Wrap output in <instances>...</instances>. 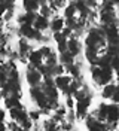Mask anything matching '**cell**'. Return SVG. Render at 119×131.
<instances>
[{
    "label": "cell",
    "instance_id": "obj_21",
    "mask_svg": "<svg viewBox=\"0 0 119 131\" xmlns=\"http://www.w3.org/2000/svg\"><path fill=\"white\" fill-rule=\"evenodd\" d=\"M12 8H15V0H0V16Z\"/></svg>",
    "mask_w": 119,
    "mask_h": 131
},
{
    "label": "cell",
    "instance_id": "obj_1",
    "mask_svg": "<svg viewBox=\"0 0 119 131\" xmlns=\"http://www.w3.org/2000/svg\"><path fill=\"white\" fill-rule=\"evenodd\" d=\"M85 58L88 60L89 66L95 64L98 57L106 54L107 42L103 30L100 25H91L85 30Z\"/></svg>",
    "mask_w": 119,
    "mask_h": 131
},
{
    "label": "cell",
    "instance_id": "obj_9",
    "mask_svg": "<svg viewBox=\"0 0 119 131\" xmlns=\"http://www.w3.org/2000/svg\"><path fill=\"white\" fill-rule=\"evenodd\" d=\"M118 119H119V107L115 103H107V113H106V124L112 130H118Z\"/></svg>",
    "mask_w": 119,
    "mask_h": 131
},
{
    "label": "cell",
    "instance_id": "obj_19",
    "mask_svg": "<svg viewBox=\"0 0 119 131\" xmlns=\"http://www.w3.org/2000/svg\"><path fill=\"white\" fill-rule=\"evenodd\" d=\"M34 16H36V14H33V12H21L19 15L16 16V23H18V25H21V24L33 25Z\"/></svg>",
    "mask_w": 119,
    "mask_h": 131
},
{
    "label": "cell",
    "instance_id": "obj_17",
    "mask_svg": "<svg viewBox=\"0 0 119 131\" xmlns=\"http://www.w3.org/2000/svg\"><path fill=\"white\" fill-rule=\"evenodd\" d=\"M63 67H64V73L67 72V74L71 76V78H79V76H82L80 63H78V61H73V63H70V64H67V66H63Z\"/></svg>",
    "mask_w": 119,
    "mask_h": 131
},
{
    "label": "cell",
    "instance_id": "obj_16",
    "mask_svg": "<svg viewBox=\"0 0 119 131\" xmlns=\"http://www.w3.org/2000/svg\"><path fill=\"white\" fill-rule=\"evenodd\" d=\"M64 27H66V24H64V18L60 16L58 14L54 15L52 18H49V30L52 31V34H54V33L63 31Z\"/></svg>",
    "mask_w": 119,
    "mask_h": 131
},
{
    "label": "cell",
    "instance_id": "obj_28",
    "mask_svg": "<svg viewBox=\"0 0 119 131\" xmlns=\"http://www.w3.org/2000/svg\"><path fill=\"white\" fill-rule=\"evenodd\" d=\"M0 131H8V128H6V124H5V122H0Z\"/></svg>",
    "mask_w": 119,
    "mask_h": 131
},
{
    "label": "cell",
    "instance_id": "obj_23",
    "mask_svg": "<svg viewBox=\"0 0 119 131\" xmlns=\"http://www.w3.org/2000/svg\"><path fill=\"white\" fill-rule=\"evenodd\" d=\"M15 16V8H12V9H8L3 15H2V19L5 21V24H9L10 21H12V18Z\"/></svg>",
    "mask_w": 119,
    "mask_h": 131
},
{
    "label": "cell",
    "instance_id": "obj_4",
    "mask_svg": "<svg viewBox=\"0 0 119 131\" xmlns=\"http://www.w3.org/2000/svg\"><path fill=\"white\" fill-rule=\"evenodd\" d=\"M89 72H91V78H92L94 83L98 85V86H104V85H107L110 82L116 81L115 79V70L109 66L91 64L89 66Z\"/></svg>",
    "mask_w": 119,
    "mask_h": 131
},
{
    "label": "cell",
    "instance_id": "obj_7",
    "mask_svg": "<svg viewBox=\"0 0 119 131\" xmlns=\"http://www.w3.org/2000/svg\"><path fill=\"white\" fill-rule=\"evenodd\" d=\"M0 88H2V98H6V97L21 98L23 97L21 82H8V83H3Z\"/></svg>",
    "mask_w": 119,
    "mask_h": 131
},
{
    "label": "cell",
    "instance_id": "obj_26",
    "mask_svg": "<svg viewBox=\"0 0 119 131\" xmlns=\"http://www.w3.org/2000/svg\"><path fill=\"white\" fill-rule=\"evenodd\" d=\"M66 107L67 109H74V100H73V97H66Z\"/></svg>",
    "mask_w": 119,
    "mask_h": 131
},
{
    "label": "cell",
    "instance_id": "obj_8",
    "mask_svg": "<svg viewBox=\"0 0 119 131\" xmlns=\"http://www.w3.org/2000/svg\"><path fill=\"white\" fill-rule=\"evenodd\" d=\"M101 97H103L104 100H112V103L118 104L119 103V88H118L116 81L104 85L103 90H101Z\"/></svg>",
    "mask_w": 119,
    "mask_h": 131
},
{
    "label": "cell",
    "instance_id": "obj_5",
    "mask_svg": "<svg viewBox=\"0 0 119 131\" xmlns=\"http://www.w3.org/2000/svg\"><path fill=\"white\" fill-rule=\"evenodd\" d=\"M8 82H21L19 70L16 67V63L12 60H6L0 64V86Z\"/></svg>",
    "mask_w": 119,
    "mask_h": 131
},
{
    "label": "cell",
    "instance_id": "obj_2",
    "mask_svg": "<svg viewBox=\"0 0 119 131\" xmlns=\"http://www.w3.org/2000/svg\"><path fill=\"white\" fill-rule=\"evenodd\" d=\"M27 63L31 64L33 67H36L45 76L51 70V67H54L58 63V55H57V51L52 46L42 45L37 49H31L30 55L27 58Z\"/></svg>",
    "mask_w": 119,
    "mask_h": 131
},
{
    "label": "cell",
    "instance_id": "obj_18",
    "mask_svg": "<svg viewBox=\"0 0 119 131\" xmlns=\"http://www.w3.org/2000/svg\"><path fill=\"white\" fill-rule=\"evenodd\" d=\"M23 9H24V12L37 14L40 9V2L39 0H23Z\"/></svg>",
    "mask_w": 119,
    "mask_h": 131
},
{
    "label": "cell",
    "instance_id": "obj_30",
    "mask_svg": "<svg viewBox=\"0 0 119 131\" xmlns=\"http://www.w3.org/2000/svg\"><path fill=\"white\" fill-rule=\"evenodd\" d=\"M0 100H2V88H0Z\"/></svg>",
    "mask_w": 119,
    "mask_h": 131
},
{
    "label": "cell",
    "instance_id": "obj_11",
    "mask_svg": "<svg viewBox=\"0 0 119 131\" xmlns=\"http://www.w3.org/2000/svg\"><path fill=\"white\" fill-rule=\"evenodd\" d=\"M31 45H30V42L27 40V39H23V37H19V40H18V48H16V54H18V60L21 61V63H27V58L30 55V52H31Z\"/></svg>",
    "mask_w": 119,
    "mask_h": 131
},
{
    "label": "cell",
    "instance_id": "obj_14",
    "mask_svg": "<svg viewBox=\"0 0 119 131\" xmlns=\"http://www.w3.org/2000/svg\"><path fill=\"white\" fill-rule=\"evenodd\" d=\"M82 49H83V46H82L80 39L74 37V36H71V37L67 39V52H70V55L73 58L79 57L80 54H82Z\"/></svg>",
    "mask_w": 119,
    "mask_h": 131
},
{
    "label": "cell",
    "instance_id": "obj_24",
    "mask_svg": "<svg viewBox=\"0 0 119 131\" xmlns=\"http://www.w3.org/2000/svg\"><path fill=\"white\" fill-rule=\"evenodd\" d=\"M40 116H42V113H40L39 109H33V110L28 112V118L31 119L33 122H37V121L40 119Z\"/></svg>",
    "mask_w": 119,
    "mask_h": 131
},
{
    "label": "cell",
    "instance_id": "obj_10",
    "mask_svg": "<svg viewBox=\"0 0 119 131\" xmlns=\"http://www.w3.org/2000/svg\"><path fill=\"white\" fill-rule=\"evenodd\" d=\"M25 81L30 86H37L43 81V74L40 73L36 67H33L31 64H27L25 69Z\"/></svg>",
    "mask_w": 119,
    "mask_h": 131
},
{
    "label": "cell",
    "instance_id": "obj_20",
    "mask_svg": "<svg viewBox=\"0 0 119 131\" xmlns=\"http://www.w3.org/2000/svg\"><path fill=\"white\" fill-rule=\"evenodd\" d=\"M3 104H5V107H6L8 110L14 109V107L23 106V104H21V98H16V97H6V98H3Z\"/></svg>",
    "mask_w": 119,
    "mask_h": 131
},
{
    "label": "cell",
    "instance_id": "obj_12",
    "mask_svg": "<svg viewBox=\"0 0 119 131\" xmlns=\"http://www.w3.org/2000/svg\"><path fill=\"white\" fill-rule=\"evenodd\" d=\"M9 116H10V121H14V122H16L18 125H21L24 121L28 119V110L24 106L14 107V109L9 110Z\"/></svg>",
    "mask_w": 119,
    "mask_h": 131
},
{
    "label": "cell",
    "instance_id": "obj_13",
    "mask_svg": "<svg viewBox=\"0 0 119 131\" xmlns=\"http://www.w3.org/2000/svg\"><path fill=\"white\" fill-rule=\"evenodd\" d=\"M91 103H92V100H83V101H76L74 103V115H76V119L85 121V118L88 116V110H89Z\"/></svg>",
    "mask_w": 119,
    "mask_h": 131
},
{
    "label": "cell",
    "instance_id": "obj_3",
    "mask_svg": "<svg viewBox=\"0 0 119 131\" xmlns=\"http://www.w3.org/2000/svg\"><path fill=\"white\" fill-rule=\"evenodd\" d=\"M97 21L100 25L118 24V5L112 3L110 0H101L97 8Z\"/></svg>",
    "mask_w": 119,
    "mask_h": 131
},
{
    "label": "cell",
    "instance_id": "obj_25",
    "mask_svg": "<svg viewBox=\"0 0 119 131\" xmlns=\"http://www.w3.org/2000/svg\"><path fill=\"white\" fill-rule=\"evenodd\" d=\"M6 128H8V131H25L21 125H18V124L14 122V121H9V122L6 124Z\"/></svg>",
    "mask_w": 119,
    "mask_h": 131
},
{
    "label": "cell",
    "instance_id": "obj_27",
    "mask_svg": "<svg viewBox=\"0 0 119 131\" xmlns=\"http://www.w3.org/2000/svg\"><path fill=\"white\" fill-rule=\"evenodd\" d=\"M5 119H6V112H5V109L0 107V122H5Z\"/></svg>",
    "mask_w": 119,
    "mask_h": 131
},
{
    "label": "cell",
    "instance_id": "obj_6",
    "mask_svg": "<svg viewBox=\"0 0 119 131\" xmlns=\"http://www.w3.org/2000/svg\"><path fill=\"white\" fill-rule=\"evenodd\" d=\"M71 81L73 78L69 74H60L54 78V83H55V88L60 92H63L66 97H71L73 95V91H71Z\"/></svg>",
    "mask_w": 119,
    "mask_h": 131
},
{
    "label": "cell",
    "instance_id": "obj_29",
    "mask_svg": "<svg viewBox=\"0 0 119 131\" xmlns=\"http://www.w3.org/2000/svg\"><path fill=\"white\" fill-rule=\"evenodd\" d=\"M110 2H112V3H115V5H118V3H119V0H110Z\"/></svg>",
    "mask_w": 119,
    "mask_h": 131
},
{
    "label": "cell",
    "instance_id": "obj_22",
    "mask_svg": "<svg viewBox=\"0 0 119 131\" xmlns=\"http://www.w3.org/2000/svg\"><path fill=\"white\" fill-rule=\"evenodd\" d=\"M60 61V64H63V66H67V64H70V63H73V61H76V58H73L70 55V52H63V54H60V58H58Z\"/></svg>",
    "mask_w": 119,
    "mask_h": 131
},
{
    "label": "cell",
    "instance_id": "obj_15",
    "mask_svg": "<svg viewBox=\"0 0 119 131\" xmlns=\"http://www.w3.org/2000/svg\"><path fill=\"white\" fill-rule=\"evenodd\" d=\"M33 27L40 33H45L46 30H49V18L40 15V14H36L34 16V21H33Z\"/></svg>",
    "mask_w": 119,
    "mask_h": 131
}]
</instances>
